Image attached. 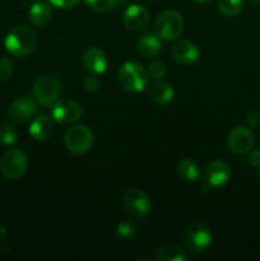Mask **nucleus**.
Masks as SVG:
<instances>
[{
    "mask_svg": "<svg viewBox=\"0 0 260 261\" xmlns=\"http://www.w3.org/2000/svg\"><path fill=\"white\" fill-rule=\"evenodd\" d=\"M5 50L14 58H25L35 51L37 37L35 31L25 24H18L10 30L4 40Z\"/></svg>",
    "mask_w": 260,
    "mask_h": 261,
    "instance_id": "nucleus-1",
    "label": "nucleus"
},
{
    "mask_svg": "<svg viewBox=\"0 0 260 261\" xmlns=\"http://www.w3.org/2000/svg\"><path fill=\"white\" fill-rule=\"evenodd\" d=\"M149 75L137 61H127L119 70V83L122 89L130 93L143 92L148 86Z\"/></svg>",
    "mask_w": 260,
    "mask_h": 261,
    "instance_id": "nucleus-2",
    "label": "nucleus"
},
{
    "mask_svg": "<svg viewBox=\"0 0 260 261\" xmlns=\"http://www.w3.org/2000/svg\"><path fill=\"white\" fill-rule=\"evenodd\" d=\"M212 232L208 226L203 223H191L183 233V244L191 254L205 252L212 245Z\"/></svg>",
    "mask_w": 260,
    "mask_h": 261,
    "instance_id": "nucleus-3",
    "label": "nucleus"
},
{
    "mask_svg": "<svg viewBox=\"0 0 260 261\" xmlns=\"http://www.w3.org/2000/svg\"><path fill=\"white\" fill-rule=\"evenodd\" d=\"M184 31V19L176 10H165L154 20V33L163 41L176 40Z\"/></svg>",
    "mask_w": 260,
    "mask_h": 261,
    "instance_id": "nucleus-4",
    "label": "nucleus"
},
{
    "mask_svg": "<svg viewBox=\"0 0 260 261\" xmlns=\"http://www.w3.org/2000/svg\"><path fill=\"white\" fill-rule=\"evenodd\" d=\"M64 143L69 152L74 154H84L91 149L93 144V133L86 125H73L66 130L64 135Z\"/></svg>",
    "mask_w": 260,
    "mask_h": 261,
    "instance_id": "nucleus-5",
    "label": "nucleus"
},
{
    "mask_svg": "<svg viewBox=\"0 0 260 261\" xmlns=\"http://www.w3.org/2000/svg\"><path fill=\"white\" fill-rule=\"evenodd\" d=\"M27 154L20 148H13L3 154L0 161V171L9 180H18L27 171Z\"/></svg>",
    "mask_w": 260,
    "mask_h": 261,
    "instance_id": "nucleus-6",
    "label": "nucleus"
},
{
    "mask_svg": "<svg viewBox=\"0 0 260 261\" xmlns=\"http://www.w3.org/2000/svg\"><path fill=\"white\" fill-rule=\"evenodd\" d=\"M61 93V84L55 76L42 75L35 82L32 94L35 101L41 106H48L59 99Z\"/></svg>",
    "mask_w": 260,
    "mask_h": 261,
    "instance_id": "nucleus-7",
    "label": "nucleus"
},
{
    "mask_svg": "<svg viewBox=\"0 0 260 261\" xmlns=\"http://www.w3.org/2000/svg\"><path fill=\"white\" fill-rule=\"evenodd\" d=\"M82 117V107L73 99H58L53 103L51 119L59 125L75 124Z\"/></svg>",
    "mask_w": 260,
    "mask_h": 261,
    "instance_id": "nucleus-8",
    "label": "nucleus"
},
{
    "mask_svg": "<svg viewBox=\"0 0 260 261\" xmlns=\"http://www.w3.org/2000/svg\"><path fill=\"white\" fill-rule=\"evenodd\" d=\"M231 178V168L223 161H213L203 171L201 180L206 189H218Z\"/></svg>",
    "mask_w": 260,
    "mask_h": 261,
    "instance_id": "nucleus-9",
    "label": "nucleus"
},
{
    "mask_svg": "<svg viewBox=\"0 0 260 261\" xmlns=\"http://www.w3.org/2000/svg\"><path fill=\"white\" fill-rule=\"evenodd\" d=\"M122 204L127 213L132 214L135 218H143L147 216L152 206L149 196L140 189L127 190L122 198Z\"/></svg>",
    "mask_w": 260,
    "mask_h": 261,
    "instance_id": "nucleus-10",
    "label": "nucleus"
},
{
    "mask_svg": "<svg viewBox=\"0 0 260 261\" xmlns=\"http://www.w3.org/2000/svg\"><path fill=\"white\" fill-rule=\"evenodd\" d=\"M36 112H37V102L35 101V98L19 97L10 105L9 110H8V117L14 124L23 125L31 121Z\"/></svg>",
    "mask_w": 260,
    "mask_h": 261,
    "instance_id": "nucleus-11",
    "label": "nucleus"
},
{
    "mask_svg": "<svg viewBox=\"0 0 260 261\" xmlns=\"http://www.w3.org/2000/svg\"><path fill=\"white\" fill-rule=\"evenodd\" d=\"M255 137L251 130L246 126H236L229 132L227 138L228 148L236 154H245L252 149Z\"/></svg>",
    "mask_w": 260,
    "mask_h": 261,
    "instance_id": "nucleus-12",
    "label": "nucleus"
},
{
    "mask_svg": "<svg viewBox=\"0 0 260 261\" xmlns=\"http://www.w3.org/2000/svg\"><path fill=\"white\" fill-rule=\"evenodd\" d=\"M150 20V13L144 5L133 4L126 8L122 14V23L130 31H143L148 27Z\"/></svg>",
    "mask_w": 260,
    "mask_h": 261,
    "instance_id": "nucleus-13",
    "label": "nucleus"
},
{
    "mask_svg": "<svg viewBox=\"0 0 260 261\" xmlns=\"http://www.w3.org/2000/svg\"><path fill=\"white\" fill-rule=\"evenodd\" d=\"M171 56L177 63L191 65L199 61L200 51L198 46L189 40H176L171 46Z\"/></svg>",
    "mask_w": 260,
    "mask_h": 261,
    "instance_id": "nucleus-14",
    "label": "nucleus"
},
{
    "mask_svg": "<svg viewBox=\"0 0 260 261\" xmlns=\"http://www.w3.org/2000/svg\"><path fill=\"white\" fill-rule=\"evenodd\" d=\"M82 64L84 69L91 74H102L107 69V58L101 48L92 46L84 50L82 55Z\"/></svg>",
    "mask_w": 260,
    "mask_h": 261,
    "instance_id": "nucleus-15",
    "label": "nucleus"
},
{
    "mask_svg": "<svg viewBox=\"0 0 260 261\" xmlns=\"http://www.w3.org/2000/svg\"><path fill=\"white\" fill-rule=\"evenodd\" d=\"M54 132V124L51 116L40 114L33 119L30 126V135L36 142H46L50 139Z\"/></svg>",
    "mask_w": 260,
    "mask_h": 261,
    "instance_id": "nucleus-16",
    "label": "nucleus"
},
{
    "mask_svg": "<svg viewBox=\"0 0 260 261\" xmlns=\"http://www.w3.org/2000/svg\"><path fill=\"white\" fill-rule=\"evenodd\" d=\"M161 38L155 33H147L138 40V53L144 59H154L162 51Z\"/></svg>",
    "mask_w": 260,
    "mask_h": 261,
    "instance_id": "nucleus-17",
    "label": "nucleus"
},
{
    "mask_svg": "<svg viewBox=\"0 0 260 261\" xmlns=\"http://www.w3.org/2000/svg\"><path fill=\"white\" fill-rule=\"evenodd\" d=\"M148 94L155 105L165 106L172 101L175 97V91H173L172 86L158 79L157 82L150 84V87L148 88Z\"/></svg>",
    "mask_w": 260,
    "mask_h": 261,
    "instance_id": "nucleus-18",
    "label": "nucleus"
},
{
    "mask_svg": "<svg viewBox=\"0 0 260 261\" xmlns=\"http://www.w3.org/2000/svg\"><path fill=\"white\" fill-rule=\"evenodd\" d=\"M28 17H30L31 23L36 27H46L53 18V9L47 3L37 2L31 7Z\"/></svg>",
    "mask_w": 260,
    "mask_h": 261,
    "instance_id": "nucleus-19",
    "label": "nucleus"
},
{
    "mask_svg": "<svg viewBox=\"0 0 260 261\" xmlns=\"http://www.w3.org/2000/svg\"><path fill=\"white\" fill-rule=\"evenodd\" d=\"M155 259L160 261H186L188 255L178 245L166 242L155 250Z\"/></svg>",
    "mask_w": 260,
    "mask_h": 261,
    "instance_id": "nucleus-20",
    "label": "nucleus"
},
{
    "mask_svg": "<svg viewBox=\"0 0 260 261\" xmlns=\"http://www.w3.org/2000/svg\"><path fill=\"white\" fill-rule=\"evenodd\" d=\"M177 175L184 181L193 182V181L198 180L199 176H200V168H199L198 163L194 160H191V158H184L177 165Z\"/></svg>",
    "mask_w": 260,
    "mask_h": 261,
    "instance_id": "nucleus-21",
    "label": "nucleus"
},
{
    "mask_svg": "<svg viewBox=\"0 0 260 261\" xmlns=\"http://www.w3.org/2000/svg\"><path fill=\"white\" fill-rule=\"evenodd\" d=\"M217 9L224 17H236L244 9V0H218Z\"/></svg>",
    "mask_w": 260,
    "mask_h": 261,
    "instance_id": "nucleus-22",
    "label": "nucleus"
},
{
    "mask_svg": "<svg viewBox=\"0 0 260 261\" xmlns=\"http://www.w3.org/2000/svg\"><path fill=\"white\" fill-rule=\"evenodd\" d=\"M138 226L132 221H122L116 227V236L120 240H130L137 234Z\"/></svg>",
    "mask_w": 260,
    "mask_h": 261,
    "instance_id": "nucleus-23",
    "label": "nucleus"
},
{
    "mask_svg": "<svg viewBox=\"0 0 260 261\" xmlns=\"http://www.w3.org/2000/svg\"><path fill=\"white\" fill-rule=\"evenodd\" d=\"M18 134L12 125L7 122L0 124V144L2 145H12L17 142Z\"/></svg>",
    "mask_w": 260,
    "mask_h": 261,
    "instance_id": "nucleus-24",
    "label": "nucleus"
},
{
    "mask_svg": "<svg viewBox=\"0 0 260 261\" xmlns=\"http://www.w3.org/2000/svg\"><path fill=\"white\" fill-rule=\"evenodd\" d=\"M87 7L98 13H106L114 9L120 0H84Z\"/></svg>",
    "mask_w": 260,
    "mask_h": 261,
    "instance_id": "nucleus-25",
    "label": "nucleus"
},
{
    "mask_svg": "<svg viewBox=\"0 0 260 261\" xmlns=\"http://www.w3.org/2000/svg\"><path fill=\"white\" fill-rule=\"evenodd\" d=\"M147 73L149 75V78L158 81V79H162L163 76L167 73V68H166L165 64L162 61H153L150 63V65L148 66Z\"/></svg>",
    "mask_w": 260,
    "mask_h": 261,
    "instance_id": "nucleus-26",
    "label": "nucleus"
},
{
    "mask_svg": "<svg viewBox=\"0 0 260 261\" xmlns=\"http://www.w3.org/2000/svg\"><path fill=\"white\" fill-rule=\"evenodd\" d=\"M13 63L7 58H0V82L8 81L13 75Z\"/></svg>",
    "mask_w": 260,
    "mask_h": 261,
    "instance_id": "nucleus-27",
    "label": "nucleus"
},
{
    "mask_svg": "<svg viewBox=\"0 0 260 261\" xmlns=\"http://www.w3.org/2000/svg\"><path fill=\"white\" fill-rule=\"evenodd\" d=\"M83 86H84V88H86V91L96 92L97 89L99 88V86H101V83H99V81L97 79V76L94 75V74H91V75H88L84 78Z\"/></svg>",
    "mask_w": 260,
    "mask_h": 261,
    "instance_id": "nucleus-28",
    "label": "nucleus"
},
{
    "mask_svg": "<svg viewBox=\"0 0 260 261\" xmlns=\"http://www.w3.org/2000/svg\"><path fill=\"white\" fill-rule=\"evenodd\" d=\"M246 121L250 127H257L260 126V110L252 109L247 112Z\"/></svg>",
    "mask_w": 260,
    "mask_h": 261,
    "instance_id": "nucleus-29",
    "label": "nucleus"
},
{
    "mask_svg": "<svg viewBox=\"0 0 260 261\" xmlns=\"http://www.w3.org/2000/svg\"><path fill=\"white\" fill-rule=\"evenodd\" d=\"M48 3L59 9H70L78 4L79 0H48Z\"/></svg>",
    "mask_w": 260,
    "mask_h": 261,
    "instance_id": "nucleus-30",
    "label": "nucleus"
},
{
    "mask_svg": "<svg viewBox=\"0 0 260 261\" xmlns=\"http://www.w3.org/2000/svg\"><path fill=\"white\" fill-rule=\"evenodd\" d=\"M247 163L252 167H260V149H251L247 155Z\"/></svg>",
    "mask_w": 260,
    "mask_h": 261,
    "instance_id": "nucleus-31",
    "label": "nucleus"
},
{
    "mask_svg": "<svg viewBox=\"0 0 260 261\" xmlns=\"http://www.w3.org/2000/svg\"><path fill=\"white\" fill-rule=\"evenodd\" d=\"M195 3H198V4H209V3L214 2V0H194Z\"/></svg>",
    "mask_w": 260,
    "mask_h": 261,
    "instance_id": "nucleus-32",
    "label": "nucleus"
},
{
    "mask_svg": "<svg viewBox=\"0 0 260 261\" xmlns=\"http://www.w3.org/2000/svg\"><path fill=\"white\" fill-rule=\"evenodd\" d=\"M249 2L251 3L252 5H256V4H259V3H260V0H249Z\"/></svg>",
    "mask_w": 260,
    "mask_h": 261,
    "instance_id": "nucleus-33",
    "label": "nucleus"
},
{
    "mask_svg": "<svg viewBox=\"0 0 260 261\" xmlns=\"http://www.w3.org/2000/svg\"><path fill=\"white\" fill-rule=\"evenodd\" d=\"M259 176H260V167H259Z\"/></svg>",
    "mask_w": 260,
    "mask_h": 261,
    "instance_id": "nucleus-34",
    "label": "nucleus"
},
{
    "mask_svg": "<svg viewBox=\"0 0 260 261\" xmlns=\"http://www.w3.org/2000/svg\"><path fill=\"white\" fill-rule=\"evenodd\" d=\"M153 2H158V0H153Z\"/></svg>",
    "mask_w": 260,
    "mask_h": 261,
    "instance_id": "nucleus-35",
    "label": "nucleus"
}]
</instances>
